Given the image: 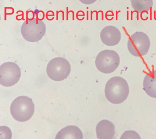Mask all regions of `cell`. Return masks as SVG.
Listing matches in <instances>:
<instances>
[{"label": "cell", "instance_id": "cell-1", "mask_svg": "<svg viewBox=\"0 0 156 139\" xmlns=\"http://www.w3.org/2000/svg\"><path fill=\"white\" fill-rule=\"evenodd\" d=\"M105 92L109 102L113 104H119L127 98L129 93V85L123 78L113 77L106 83Z\"/></svg>", "mask_w": 156, "mask_h": 139}, {"label": "cell", "instance_id": "cell-14", "mask_svg": "<svg viewBox=\"0 0 156 139\" xmlns=\"http://www.w3.org/2000/svg\"><path fill=\"white\" fill-rule=\"evenodd\" d=\"M83 4L90 5L95 3L97 0H79Z\"/></svg>", "mask_w": 156, "mask_h": 139}, {"label": "cell", "instance_id": "cell-7", "mask_svg": "<svg viewBox=\"0 0 156 139\" xmlns=\"http://www.w3.org/2000/svg\"><path fill=\"white\" fill-rule=\"evenodd\" d=\"M20 76V68L16 63L7 62L0 66V84L2 86H13L18 82Z\"/></svg>", "mask_w": 156, "mask_h": 139}, {"label": "cell", "instance_id": "cell-3", "mask_svg": "<svg viewBox=\"0 0 156 139\" xmlns=\"http://www.w3.org/2000/svg\"><path fill=\"white\" fill-rule=\"evenodd\" d=\"M120 63L119 55L115 51L106 49L101 51L96 58L95 64L100 71L110 74L117 69Z\"/></svg>", "mask_w": 156, "mask_h": 139}, {"label": "cell", "instance_id": "cell-8", "mask_svg": "<svg viewBox=\"0 0 156 139\" xmlns=\"http://www.w3.org/2000/svg\"><path fill=\"white\" fill-rule=\"evenodd\" d=\"M101 41L108 46L118 45L121 39V34L118 29L113 26H108L104 28L100 34Z\"/></svg>", "mask_w": 156, "mask_h": 139}, {"label": "cell", "instance_id": "cell-11", "mask_svg": "<svg viewBox=\"0 0 156 139\" xmlns=\"http://www.w3.org/2000/svg\"><path fill=\"white\" fill-rule=\"evenodd\" d=\"M55 139H83V133L78 127L69 126L62 129L57 134Z\"/></svg>", "mask_w": 156, "mask_h": 139}, {"label": "cell", "instance_id": "cell-9", "mask_svg": "<svg viewBox=\"0 0 156 139\" xmlns=\"http://www.w3.org/2000/svg\"><path fill=\"white\" fill-rule=\"evenodd\" d=\"M115 132V127L113 123L104 119L100 121L96 127L97 137L98 139H113Z\"/></svg>", "mask_w": 156, "mask_h": 139}, {"label": "cell", "instance_id": "cell-2", "mask_svg": "<svg viewBox=\"0 0 156 139\" xmlns=\"http://www.w3.org/2000/svg\"><path fill=\"white\" fill-rule=\"evenodd\" d=\"M35 107L32 101L26 96L17 97L12 102L10 107L11 114L18 122L27 121L34 115Z\"/></svg>", "mask_w": 156, "mask_h": 139}, {"label": "cell", "instance_id": "cell-4", "mask_svg": "<svg viewBox=\"0 0 156 139\" xmlns=\"http://www.w3.org/2000/svg\"><path fill=\"white\" fill-rule=\"evenodd\" d=\"M46 27L42 20L34 18L25 20L22 25L21 32L23 38L30 42L40 41L46 33Z\"/></svg>", "mask_w": 156, "mask_h": 139}, {"label": "cell", "instance_id": "cell-13", "mask_svg": "<svg viewBox=\"0 0 156 139\" xmlns=\"http://www.w3.org/2000/svg\"><path fill=\"white\" fill-rule=\"evenodd\" d=\"M140 135L136 132L133 130H129L125 132L122 135L120 139H140Z\"/></svg>", "mask_w": 156, "mask_h": 139}, {"label": "cell", "instance_id": "cell-10", "mask_svg": "<svg viewBox=\"0 0 156 139\" xmlns=\"http://www.w3.org/2000/svg\"><path fill=\"white\" fill-rule=\"evenodd\" d=\"M143 89L150 97L156 98V70L150 72L145 76Z\"/></svg>", "mask_w": 156, "mask_h": 139}, {"label": "cell", "instance_id": "cell-5", "mask_svg": "<svg viewBox=\"0 0 156 139\" xmlns=\"http://www.w3.org/2000/svg\"><path fill=\"white\" fill-rule=\"evenodd\" d=\"M71 66L67 60L58 57L51 60L48 64L46 72L53 80L60 81L66 79L70 74Z\"/></svg>", "mask_w": 156, "mask_h": 139}, {"label": "cell", "instance_id": "cell-6", "mask_svg": "<svg viewBox=\"0 0 156 139\" xmlns=\"http://www.w3.org/2000/svg\"><path fill=\"white\" fill-rule=\"evenodd\" d=\"M150 46L149 38L141 31H137L132 35L127 43L129 52L135 57L146 55L148 52Z\"/></svg>", "mask_w": 156, "mask_h": 139}, {"label": "cell", "instance_id": "cell-12", "mask_svg": "<svg viewBox=\"0 0 156 139\" xmlns=\"http://www.w3.org/2000/svg\"><path fill=\"white\" fill-rule=\"evenodd\" d=\"M132 7L135 11L141 13L151 10L153 0H131Z\"/></svg>", "mask_w": 156, "mask_h": 139}]
</instances>
